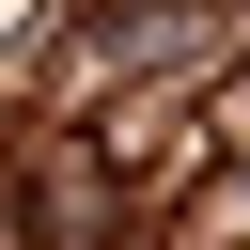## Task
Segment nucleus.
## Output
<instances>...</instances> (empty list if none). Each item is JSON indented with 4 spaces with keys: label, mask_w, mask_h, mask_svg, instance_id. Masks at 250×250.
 <instances>
[]
</instances>
